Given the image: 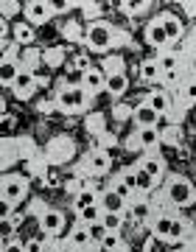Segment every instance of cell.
Returning <instances> with one entry per match:
<instances>
[{
  "label": "cell",
  "mask_w": 196,
  "mask_h": 252,
  "mask_svg": "<svg viewBox=\"0 0 196 252\" xmlns=\"http://www.w3.org/2000/svg\"><path fill=\"white\" fill-rule=\"evenodd\" d=\"M163 202L168 207H188L196 202V185L188 177H182V174H171V177H165V182H163Z\"/></svg>",
  "instance_id": "cell-1"
},
{
  "label": "cell",
  "mask_w": 196,
  "mask_h": 252,
  "mask_svg": "<svg viewBox=\"0 0 196 252\" xmlns=\"http://www.w3.org/2000/svg\"><path fill=\"white\" fill-rule=\"evenodd\" d=\"M90 95L84 87H59L56 90V107L67 112V115H76V112H84L90 107Z\"/></svg>",
  "instance_id": "cell-2"
},
{
  "label": "cell",
  "mask_w": 196,
  "mask_h": 252,
  "mask_svg": "<svg viewBox=\"0 0 196 252\" xmlns=\"http://www.w3.org/2000/svg\"><path fill=\"white\" fill-rule=\"evenodd\" d=\"M0 193H3V207H6L3 216H9V207H17L20 202L28 196V180L23 174H6Z\"/></svg>",
  "instance_id": "cell-3"
},
{
  "label": "cell",
  "mask_w": 196,
  "mask_h": 252,
  "mask_svg": "<svg viewBox=\"0 0 196 252\" xmlns=\"http://www.w3.org/2000/svg\"><path fill=\"white\" fill-rule=\"evenodd\" d=\"M118 39H121V34H118L115 26H109V23H93V26L87 28V45L90 51H109V48L118 45Z\"/></svg>",
  "instance_id": "cell-4"
},
{
  "label": "cell",
  "mask_w": 196,
  "mask_h": 252,
  "mask_svg": "<svg viewBox=\"0 0 196 252\" xmlns=\"http://www.w3.org/2000/svg\"><path fill=\"white\" fill-rule=\"evenodd\" d=\"M101 70L107 73V93L112 98H121V95L129 90V76H126V70H124V59H121V56H112Z\"/></svg>",
  "instance_id": "cell-5"
},
{
  "label": "cell",
  "mask_w": 196,
  "mask_h": 252,
  "mask_svg": "<svg viewBox=\"0 0 196 252\" xmlns=\"http://www.w3.org/2000/svg\"><path fill=\"white\" fill-rule=\"evenodd\" d=\"M157 64L163 70V79H185L188 70H185V56L182 54H174V51H157Z\"/></svg>",
  "instance_id": "cell-6"
},
{
  "label": "cell",
  "mask_w": 196,
  "mask_h": 252,
  "mask_svg": "<svg viewBox=\"0 0 196 252\" xmlns=\"http://www.w3.org/2000/svg\"><path fill=\"white\" fill-rule=\"evenodd\" d=\"M65 244H67V250H73V252H96V250H98V244L90 238L87 227L79 224V221L70 227V233H67Z\"/></svg>",
  "instance_id": "cell-7"
},
{
  "label": "cell",
  "mask_w": 196,
  "mask_h": 252,
  "mask_svg": "<svg viewBox=\"0 0 196 252\" xmlns=\"http://www.w3.org/2000/svg\"><path fill=\"white\" fill-rule=\"evenodd\" d=\"M171 221H174V213L171 210H154L152 221H149V230L157 241H171Z\"/></svg>",
  "instance_id": "cell-8"
},
{
  "label": "cell",
  "mask_w": 196,
  "mask_h": 252,
  "mask_svg": "<svg viewBox=\"0 0 196 252\" xmlns=\"http://www.w3.org/2000/svg\"><path fill=\"white\" fill-rule=\"evenodd\" d=\"M23 14L28 17V23H31V26H45V23L51 20V14H54V3L31 0V3H26V6H23Z\"/></svg>",
  "instance_id": "cell-9"
},
{
  "label": "cell",
  "mask_w": 196,
  "mask_h": 252,
  "mask_svg": "<svg viewBox=\"0 0 196 252\" xmlns=\"http://www.w3.org/2000/svg\"><path fill=\"white\" fill-rule=\"evenodd\" d=\"M65 224H67V219H65L62 210H51V207H45L42 213H39V230L48 235H59L65 230Z\"/></svg>",
  "instance_id": "cell-10"
},
{
  "label": "cell",
  "mask_w": 196,
  "mask_h": 252,
  "mask_svg": "<svg viewBox=\"0 0 196 252\" xmlns=\"http://www.w3.org/2000/svg\"><path fill=\"white\" fill-rule=\"evenodd\" d=\"M126 213H129V219L137 221V224H149L152 216H154V207H152V202H149V196H134L132 202H129V207H126Z\"/></svg>",
  "instance_id": "cell-11"
},
{
  "label": "cell",
  "mask_w": 196,
  "mask_h": 252,
  "mask_svg": "<svg viewBox=\"0 0 196 252\" xmlns=\"http://www.w3.org/2000/svg\"><path fill=\"white\" fill-rule=\"evenodd\" d=\"M23 73V64H20V59L14 54H3V64H0V84L6 87V90H11V84L17 81V76Z\"/></svg>",
  "instance_id": "cell-12"
},
{
  "label": "cell",
  "mask_w": 196,
  "mask_h": 252,
  "mask_svg": "<svg viewBox=\"0 0 196 252\" xmlns=\"http://www.w3.org/2000/svg\"><path fill=\"white\" fill-rule=\"evenodd\" d=\"M134 143L140 146V149H146V152H154V149L163 143L160 129H157V126H137V129H134Z\"/></svg>",
  "instance_id": "cell-13"
},
{
  "label": "cell",
  "mask_w": 196,
  "mask_h": 252,
  "mask_svg": "<svg viewBox=\"0 0 196 252\" xmlns=\"http://www.w3.org/2000/svg\"><path fill=\"white\" fill-rule=\"evenodd\" d=\"M137 165H140L143 171L149 174V177H152V180L157 182V185H160V180L165 177V160H163V157H160L157 152H146V157H143V160L137 162Z\"/></svg>",
  "instance_id": "cell-14"
},
{
  "label": "cell",
  "mask_w": 196,
  "mask_h": 252,
  "mask_svg": "<svg viewBox=\"0 0 196 252\" xmlns=\"http://www.w3.org/2000/svg\"><path fill=\"white\" fill-rule=\"evenodd\" d=\"M84 165H87V171H90V174H96V177H104V174H109V168H112V157H109L107 152L96 149V152H90V154H87Z\"/></svg>",
  "instance_id": "cell-15"
},
{
  "label": "cell",
  "mask_w": 196,
  "mask_h": 252,
  "mask_svg": "<svg viewBox=\"0 0 196 252\" xmlns=\"http://www.w3.org/2000/svg\"><path fill=\"white\" fill-rule=\"evenodd\" d=\"M146 42L154 48V51H165V48L171 45L168 42V36H165V31H163V23L160 17H154L149 26H146Z\"/></svg>",
  "instance_id": "cell-16"
},
{
  "label": "cell",
  "mask_w": 196,
  "mask_h": 252,
  "mask_svg": "<svg viewBox=\"0 0 196 252\" xmlns=\"http://www.w3.org/2000/svg\"><path fill=\"white\" fill-rule=\"evenodd\" d=\"M34 90H36V73L28 70V67H23V73L17 76V81L11 84V93H14L17 98H28Z\"/></svg>",
  "instance_id": "cell-17"
},
{
  "label": "cell",
  "mask_w": 196,
  "mask_h": 252,
  "mask_svg": "<svg viewBox=\"0 0 196 252\" xmlns=\"http://www.w3.org/2000/svg\"><path fill=\"white\" fill-rule=\"evenodd\" d=\"M98 205H101V210H104V213H126L129 202H126V199H121L112 188H104V190H101Z\"/></svg>",
  "instance_id": "cell-18"
},
{
  "label": "cell",
  "mask_w": 196,
  "mask_h": 252,
  "mask_svg": "<svg viewBox=\"0 0 196 252\" xmlns=\"http://www.w3.org/2000/svg\"><path fill=\"white\" fill-rule=\"evenodd\" d=\"M160 23H163V31L168 36V42H177L185 36V26H182V20L177 14H171V11H163L160 14Z\"/></svg>",
  "instance_id": "cell-19"
},
{
  "label": "cell",
  "mask_w": 196,
  "mask_h": 252,
  "mask_svg": "<svg viewBox=\"0 0 196 252\" xmlns=\"http://www.w3.org/2000/svg\"><path fill=\"white\" fill-rule=\"evenodd\" d=\"M146 104H149V107H152L160 118L168 115L171 109H174V101H171V95L165 90H152L149 95H146Z\"/></svg>",
  "instance_id": "cell-20"
},
{
  "label": "cell",
  "mask_w": 196,
  "mask_h": 252,
  "mask_svg": "<svg viewBox=\"0 0 196 252\" xmlns=\"http://www.w3.org/2000/svg\"><path fill=\"white\" fill-rule=\"evenodd\" d=\"M84 90H87L90 95L107 90V73L101 70V67H90V70L84 73Z\"/></svg>",
  "instance_id": "cell-21"
},
{
  "label": "cell",
  "mask_w": 196,
  "mask_h": 252,
  "mask_svg": "<svg viewBox=\"0 0 196 252\" xmlns=\"http://www.w3.org/2000/svg\"><path fill=\"white\" fill-rule=\"evenodd\" d=\"M132 121H134V126H157L160 124V115L143 101V104H137V107L132 109Z\"/></svg>",
  "instance_id": "cell-22"
},
{
  "label": "cell",
  "mask_w": 196,
  "mask_h": 252,
  "mask_svg": "<svg viewBox=\"0 0 196 252\" xmlns=\"http://www.w3.org/2000/svg\"><path fill=\"white\" fill-rule=\"evenodd\" d=\"M98 199H101V190H96V188H79V193L73 196V210L93 207V205H98Z\"/></svg>",
  "instance_id": "cell-23"
},
{
  "label": "cell",
  "mask_w": 196,
  "mask_h": 252,
  "mask_svg": "<svg viewBox=\"0 0 196 252\" xmlns=\"http://www.w3.org/2000/svg\"><path fill=\"white\" fill-rule=\"evenodd\" d=\"M179 101H182V107H196V79L194 76L182 79V84H179Z\"/></svg>",
  "instance_id": "cell-24"
},
{
  "label": "cell",
  "mask_w": 196,
  "mask_h": 252,
  "mask_svg": "<svg viewBox=\"0 0 196 252\" xmlns=\"http://www.w3.org/2000/svg\"><path fill=\"white\" fill-rule=\"evenodd\" d=\"M140 79L143 81H165L163 79V70H160V64H157V59H143L140 62Z\"/></svg>",
  "instance_id": "cell-25"
},
{
  "label": "cell",
  "mask_w": 196,
  "mask_h": 252,
  "mask_svg": "<svg viewBox=\"0 0 196 252\" xmlns=\"http://www.w3.org/2000/svg\"><path fill=\"white\" fill-rule=\"evenodd\" d=\"M101 216H104V210H101V205H93V207H84V210H76V221L84 227L96 224V221H101Z\"/></svg>",
  "instance_id": "cell-26"
},
{
  "label": "cell",
  "mask_w": 196,
  "mask_h": 252,
  "mask_svg": "<svg viewBox=\"0 0 196 252\" xmlns=\"http://www.w3.org/2000/svg\"><path fill=\"white\" fill-rule=\"evenodd\" d=\"M132 168H134V174H137V193H140V196H149V193H152V190L157 188V182H154L152 177H149V174L143 171L137 162H134Z\"/></svg>",
  "instance_id": "cell-27"
},
{
  "label": "cell",
  "mask_w": 196,
  "mask_h": 252,
  "mask_svg": "<svg viewBox=\"0 0 196 252\" xmlns=\"http://www.w3.org/2000/svg\"><path fill=\"white\" fill-rule=\"evenodd\" d=\"M124 219H126V213H104L101 216V224L107 227V233H121Z\"/></svg>",
  "instance_id": "cell-28"
},
{
  "label": "cell",
  "mask_w": 196,
  "mask_h": 252,
  "mask_svg": "<svg viewBox=\"0 0 196 252\" xmlns=\"http://www.w3.org/2000/svg\"><path fill=\"white\" fill-rule=\"evenodd\" d=\"M11 34H14V42H20V45H31L34 42V31H31L28 23H17Z\"/></svg>",
  "instance_id": "cell-29"
},
{
  "label": "cell",
  "mask_w": 196,
  "mask_h": 252,
  "mask_svg": "<svg viewBox=\"0 0 196 252\" xmlns=\"http://www.w3.org/2000/svg\"><path fill=\"white\" fill-rule=\"evenodd\" d=\"M59 87H84V70L70 67V70L65 73V79L59 81Z\"/></svg>",
  "instance_id": "cell-30"
},
{
  "label": "cell",
  "mask_w": 196,
  "mask_h": 252,
  "mask_svg": "<svg viewBox=\"0 0 196 252\" xmlns=\"http://www.w3.org/2000/svg\"><path fill=\"white\" fill-rule=\"evenodd\" d=\"M124 247V241H121V235L118 233H107L104 235V241L98 244V250L101 252H115V250H121Z\"/></svg>",
  "instance_id": "cell-31"
},
{
  "label": "cell",
  "mask_w": 196,
  "mask_h": 252,
  "mask_svg": "<svg viewBox=\"0 0 196 252\" xmlns=\"http://www.w3.org/2000/svg\"><path fill=\"white\" fill-rule=\"evenodd\" d=\"M185 233H188V224H185V219L174 216V221H171V241H168V244H174V241H182V238H185Z\"/></svg>",
  "instance_id": "cell-32"
},
{
  "label": "cell",
  "mask_w": 196,
  "mask_h": 252,
  "mask_svg": "<svg viewBox=\"0 0 196 252\" xmlns=\"http://www.w3.org/2000/svg\"><path fill=\"white\" fill-rule=\"evenodd\" d=\"M118 180L124 182L126 188L132 190V193H137V174H134V168L129 165V168H124V171L118 174Z\"/></svg>",
  "instance_id": "cell-33"
},
{
  "label": "cell",
  "mask_w": 196,
  "mask_h": 252,
  "mask_svg": "<svg viewBox=\"0 0 196 252\" xmlns=\"http://www.w3.org/2000/svg\"><path fill=\"white\" fill-rule=\"evenodd\" d=\"M109 188L115 190V193H118V196H121V199H126V202H132L134 196H140V193H132V190H129V188H126V185H124V182L118 180V177H115V180H112V182H109Z\"/></svg>",
  "instance_id": "cell-34"
},
{
  "label": "cell",
  "mask_w": 196,
  "mask_h": 252,
  "mask_svg": "<svg viewBox=\"0 0 196 252\" xmlns=\"http://www.w3.org/2000/svg\"><path fill=\"white\" fill-rule=\"evenodd\" d=\"M87 233H90V238H93L96 244H101V241H104V235H107V227L101 224V221H96V224L87 227Z\"/></svg>",
  "instance_id": "cell-35"
},
{
  "label": "cell",
  "mask_w": 196,
  "mask_h": 252,
  "mask_svg": "<svg viewBox=\"0 0 196 252\" xmlns=\"http://www.w3.org/2000/svg\"><path fill=\"white\" fill-rule=\"evenodd\" d=\"M14 227H17V221L11 216H3V224H0V233H3V241H9L11 233H14Z\"/></svg>",
  "instance_id": "cell-36"
},
{
  "label": "cell",
  "mask_w": 196,
  "mask_h": 252,
  "mask_svg": "<svg viewBox=\"0 0 196 252\" xmlns=\"http://www.w3.org/2000/svg\"><path fill=\"white\" fill-rule=\"evenodd\" d=\"M0 252H26V241L9 238V241H3V250H0Z\"/></svg>",
  "instance_id": "cell-37"
},
{
  "label": "cell",
  "mask_w": 196,
  "mask_h": 252,
  "mask_svg": "<svg viewBox=\"0 0 196 252\" xmlns=\"http://www.w3.org/2000/svg\"><path fill=\"white\" fill-rule=\"evenodd\" d=\"M0 9H3V20H9L11 14H14L17 9H23V6H20V3H14V0H3V3H0Z\"/></svg>",
  "instance_id": "cell-38"
},
{
  "label": "cell",
  "mask_w": 196,
  "mask_h": 252,
  "mask_svg": "<svg viewBox=\"0 0 196 252\" xmlns=\"http://www.w3.org/2000/svg\"><path fill=\"white\" fill-rule=\"evenodd\" d=\"M185 70L196 79V51H185Z\"/></svg>",
  "instance_id": "cell-39"
},
{
  "label": "cell",
  "mask_w": 196,
  "mask_h": 252,
  "mask_svg": "<svg viewBox=\"0 0 196 252\" xmlns=\"http://www.w3.org/2000/svg\"><path fill=\"white\" fill-rule=\"evenodd\" d=\"M45 244H48V241H42V238H36V235H34V238H28V241H26V252H42Z\"/></svg>",
  "instance_id": "cell-40"
},
{
  "label": "cell",
  "mask_w": 196,
  "mask_h": 252,
  "mask_svg": "<svg viewBox=\"0 0 196 252\" xmlns=\"http://www.w3.org/2000/svg\"><path fill=\"white\" fill-rule=\"evenodd\" d=\"M73 67H79V70H84V73H87L90 67H93V64H90V59H87V56H76V62H73Z\"/></svg>",
  "instance_id": "cell-41"
},
{
  "label": "cell",
  "mask_w": 196,
  "mask_h": 252,
  "mask_svg": "<svg viewBox=\"0 0 196 252\" xmlns=\"http://www.w3.org/2000/svg\"><path fill=\"white\" fill-rule=\"evenodd\" d=\"M42 252H59V247H56V241H54V238H51V241L45 244V250H42Z\"/></svg>",
  "instance_id": "cell-42"
},
{
  "label": "cell",
  "mask_w": 196,
  "mask_h": 252,
  "mask_svg": "<svg viewBox=\"0 0 196 252\" xmlns=\"http://www.w3.org/2000/svg\"><path fill=\"white\" fill-rule=\"evenodd\" d=\"M188 51H196V28H194V34H191V42H188Z\"/></svg>",
  "instance_id": "cell-43"
},
{
  "label": "cell",
  "mask_w": 196,
  "mask_h": 252,
  "mask_svg": "<svg viewBox=\"0 0 196 252\" xmlns=\"http://www.w3.org/2000/svg\"><path fill=\"white\" fill-rule=\"evenodd\" d=\"M185 9L191 11V14H196V3H185Z\"/></svg>",
  "instance_id": "cell-44"
},
{
  "label": "cell",
  "mask_w": 196,
  "mask_h": 252,
  "mask_svg": "<svg viewBox=\"0 0 196 252\" xmlns=\"http://www.w3.org/2000/svg\"><path fill=\"white\" fill-rule=\"evenodd\" d=\"M115 252H129V250H126V247H121V250H115Z\"/></svg>",
  "instance_id": "cell-45"
}]
</instances>
